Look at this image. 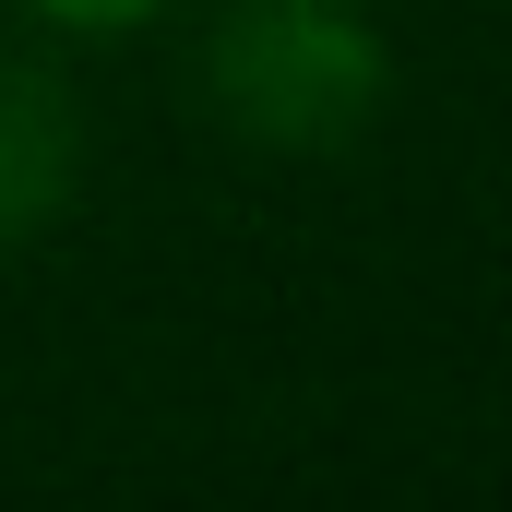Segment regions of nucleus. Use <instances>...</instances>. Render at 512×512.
<instances>
[{
  "mask_svg": "<svg viewBox=\"0 0 512 512\" xmlns=\"http://www.w3.org/2000/svg\"><path fill=\"white\" fill-rule=\"evenodd\" d=\"M48 36H131V24H155L167 0H24Z\"/></svg>",
  "mask_w": 512,
  "mask_h": 512,
  "instance_id": "3",
  "label": "nucleus"
},
{
  "mask_svg": "<svg viewBox=\"0 0 512 512\" xmlns=\"http://www.w3.org/2000/svg\"><path fill=\"white\" fill-rule=\"evenodd\" d=\"M84 191V108L36 48H0V251L48 239Z\"/></svg>",
  "mask_w": 512,
  "mask_h": 512,
  "instance_id": "2",
  "label": "nucleus"
},
{
  "mask_svg": "<svg viewBox=\"0 0 512 512\" xmlns=\"http://www.w3.org/2000/svg\"><path fill=\"white\" fill-rule=\"evenodd\" d=\"M203 96L262 155H346L393 96V48L358 0H227L203 24Z\"/></svg>",
  "mask_w": 512,
  "mask_h": 512,
  "instance_id": "1",
  "label": "nucleus"
}]
</instances>
